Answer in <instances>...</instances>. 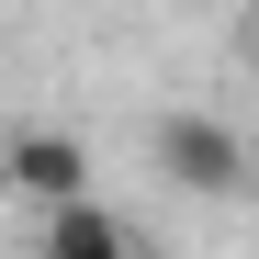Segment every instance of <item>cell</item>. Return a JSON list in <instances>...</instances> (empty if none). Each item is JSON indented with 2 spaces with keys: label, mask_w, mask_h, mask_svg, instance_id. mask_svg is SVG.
<instances>
[{
  "label": "cell",
  "mask_w": 259,
  "mask_h": 259,
  "mask_svg": "<svg viewBox=\"0 0 259 259\" xmlns=\"http://www.w3.org/2000/svg\"><path fill=\"white\" fill-rule=\"evenodd\" d=\"M158 169H169V192H192V203H237L248 192V147H237L226 113H169L158 124Z\"/></svg>",
  "instance_id": "cell-1"
},
{
  "label": "cell",
  "mask_w": 259,
  "mask_h": 259,
  "mask_svg": "<svg viewBox=\"0 0 259 259\" xmlns=\"http://www.w3.org/2000/svg\"><path fill=\"white\" fill-rule=\"evenodd\" d=\"M0 192L34 203V214H68V203H91V147L57 136V124H23L12 147H0Z\"/></svg>",
  "instance_id": "cell-2"
},
{
  "label": "cell",
  "mask_w": 259,
  "mask_h": 259,
  "mask_svg": "<svg viewBox=\"0 0 259 259\" xmlns=\"http://www.w3.org/2000/svg\"><path fill=\"white\" fill-rule=\"evenodd\" d=\"M34 259H136V237H124L102 203H68V214H46V248Z\"/></svg>",
  "instance_id": "cell-3"
}]
</instances>
